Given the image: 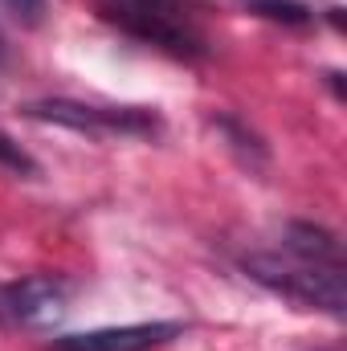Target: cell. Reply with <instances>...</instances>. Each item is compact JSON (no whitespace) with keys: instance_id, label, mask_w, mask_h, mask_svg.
<instances>
[{"instance_id":"cell-2","label":"cell","mask_w":347,"mask_h":351,"mask_svg":"<svg viewBox=\"0 0 347 351\" xmlns=\"http://www.w3.org/2000/svg\"><path fill=\"white\" fill-rule=\"evenodd\" d=\"M246 274L270 286L274 294L311 306V311H327V315H344L347 311V290H344V265H311L298 258H274V254H250L246 258Z\"/></svg>"},{"instance_id":"cell-3","label":"cell","mask_w":347,"mask_h":351,"mask_svg":"<svg viewBox=\"0 0 347 351\" xmlns=\"http://www.w3.org/2000/svg\"><path fill=\"white\" fill-rule=\"evenodd\" d=\"M25 114L37 123L98 135V139H106V135H156L160 131V119L143 106H90V102H74V98H45V102H29Z\"/></svg>"},{"instance_id":"cell-5","label":"cell","mask_w":347,"mask_h":351,"mask_svg":"<svg viewBox=\"0 0 347 351\" xmlns=\"http://www.w3.org/2000/svg\"><path fill=\"white\" fill-rule=\"evenodd\" d=\"M184 327L180 323H127V327H98L53 339V351H152L160 343L176 339Z\"/></svg>"},{"instance_id":"cell-7","label":"cell","mask_w":347,"mask_h":351,"mask_svg":"<svg viewBox=\"0 0 347 351\" xmlns=\"http://www.w3.org/2000/svg\"><path fill=\"white\" fill-rule=\"evenodd\" d=\"M250 12H258L265 21H282V25H307L311 8L298 0H250Z\"/></svg>"},{"instance_id":"cell-6","label":"cell","mask_w":347,"mask_h":351,"mask_svg":"<svg viewBox=\"0 0 347 351\" xmlns=\"http://www.w3.org/2000/svg\"><path fill=\"white\" fill-rule=\"evenodd\" d=\"M282 245L290 258L311 265H344V245L331 229L323 225H311V221H290L286 233H282Z\"/></svg>"},{"instance_id":"cell-1","label":"cell","mask_w":347,"mask_h":351,"mask_svg":"<svg viewBox=\"0 0 347 351\" xmlns=\"http://www.w3.org/2000/svg\"><path fill=\"white\" fill-rule=\"evenodd\" d=\"M98 8L135 41L168 49L172 58H204V33L184 0H98Z\"/></svg>"},{"instance_id":"cell-9","label":"cell","mask_w":347,"mask_h":351,"mask_svg":"<svg viewBox=\"0 0 347 351\" xmlns=\"http://www.w3.org/2000/svg\"><path fill=\"white\" fill-rule=\"evenodd\" d=\"M16 21H25V25H37L41 21V12H45V0H0Z\"/></svg>"},{"instance_id":"cell-8","label":"cell","mask_w":347,"mask_h":351,"mask_svg":"<svg viewBox=\"0 0 347 351\" xmlns=\"http://www.w3.org/2000/svg\"><path fill=\"white\" fill-rule=\"evenodd\" d=\"M0 164L4 168H12V172H21V176H37L41 168H37V160L21 147V143H12L4 131H0Z\"/></svg>"},{"instance_id":"cell-10","label":"cell","mask_w":347,"mask_h":351,"mask_svg":"<svg viewBox=\"0 0 347 351\" xmlns=\"http://www.w3.org/2000/svg\"><path fill=\"white\" fill-rule=\"evenodd\" d=\"M8 62V41H4V33H0V66Z\"/></svg>"},{"instance_id":"cell-4","label":"cell","mask_w":347,"mask_h":351,"mask_svg":"<svg viewBox=\"0 0 347 351\" xmlns=\"http://www.w3.org/2000/svg\"><path fill=\"white\" fill-rule=\"evenodd\" d=\"M70 311V282L58 274H29L0 286V323L21 331H45Z\"/></svg>"}]
</instances>
